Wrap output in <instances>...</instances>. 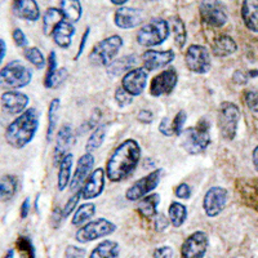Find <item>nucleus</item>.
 <instances>
[{
  "label": "nucleus",
  "instance_id": "1",
  "mask_svg": "<svg viewBox=\"0 0 258 258\" xmlns=\"http://www.w3.org/2000/svg\"><path fill=\"white\" fill-rule=\"evenodd\" d=\"M141 147L135 140H126L120 144L107 160L106 176L112 182H121L128 178L137 168L141 159Z\"/></svg>",
  "mask_w": 258,
  "mask_h": 258
},
{
  "label": "nucleus",
  "instance_id": "2",
  "mask_svg": "<svg viewBox=\"0 0 258 258\" xmlns=\"http://www.w3.org/2000/svg\"><path fill=\"white\" fill-rule=\"evenodd\" d=\"M39 128V112L36 109L25 110L6 129V141L13 149H24L34 140Z\"/></svg>",
  "mask_w": 258,
  "mask_h": 258
},
{
  "label": "nucleus",
  "instance_id": "3",
  "mask_svg": "<svg viewBox=\"0 0 258 258\" xmlns=\"http://www.w3.org/2000/svg\"><path fill=\"white\" fill-rule=\"evenodd\" d=\"M211 123L203 117L195 126L186 128L179 135V144L182 149L190 155H199L204 153L211 145Z\"/></svg>",
  "mask_w": 258,
  "mask_h": 258
},
{
  "label": "nucleus",
  "instance_id": "4",
  "mask_svg": "<svg viewBox=\"0 0 258 258\" xmlns=\"http://www.w3.org/2000/svg\"><path fill=\"white\" fill-rule=\"evenodd\" d=\"M169 36V24L163 18H154L137 32V43L144 47H156Z\"/></svg>",
  "mask_w": 258,
  "mask_h": 258
},
{
  "label": "nucleus",
  "instance_id": "5",
  "mask_svg": "<svg viewBox=\"0 0 258 258\" xmlns=\"http://www.w3.org/2000/svg\"><path fill=\"white\" fill-rule=\"evenodd\" d=\"M240 120V110L235 103L225 101L220 105L217 112V124L220 133L225 140L231 141L238 132V124Z\"/></svg>",
  "mask_w": 258,
  "mask_h": 258
},
{
  "label": "nucleus",
  "instance_id": "6",
  "mask_svg": "<svg viewBox=\"0 0 258 258\" xmlns=\"http://www.w3.org/2000/svg\"><path fill=\"white\" fill-rule=\"evenodd\" d=\"M123 47V39L119 35H112L97 43L89 54V61L94 66H109L117 52Z\"/></svg>",
  "mask_w": 258,
  "mask_h": 258
},
{
  "label": "nucleus",
  "instance_id": "7",
  "mask_svg": "<svg viewBox=\"0 0 258 258\" xmlns=\"http://www.w3.org/2000/svg\"><path fill=\"white\" fill-rule=\"evenodd\" d=\"M115 230H116V226L111 221L106 218H97V220L89 221L83 227H80L75 234V239L83 244L91 243L97 239L114 234Z\"/></svg>",
  "mask_w": 258,
  "mask_h": 258
},
{
  "label": "nucleus",
  "instance_id": "8",
  "mask_svg": "<svg viewBox=\"0 0 258 258\" xmlns=\"http://www.w3.org/2000/svg\"><path fill=\"white\" fill-rule=\"evenodd\" d=\"M32 73L21 61H12L2 69L0 79L9 88H24L31 82Z\"/></svg>",
  "mask_w": 258,
  "mask_h": 258
},
{
  "label": "nucleus",
  "instance_id": "9",
  "mask_svg": "<svg viewBox=\"0 0 258 258\" xmlns=\"http://www.w3.org/2000/svg\"><path fill=\"white\" fill-rule=\"evenodd\" d=\"M185 63L191 73L200 74V75L209 73L212 69L211 53L203 45H190L186 50Z\"/></svg>",
  "mask_w": 258,
  "mask_h": 258
},
{
  "label": "nucleus",
  "instance_id": "10",
  "mask_svg": "<svg viewBox=\"0 0 258 258\" xmlns=\"http://www.w3.org/2000/svg\"><path fill=\"white\" fill-rule=\"evenodd\" d=\"M161 174L163 170L155 169L153 172H150L147 176L142 177L141 179H138L133 183L131 187L126 190L125 198L129 202H137V200L142 199L144 197L149 195L153 190L158 187L159 182L161 179Z\"/></svg>",
  "mask_w": 258,
  "mask_h": 258
},
{
  "label": "nucleus",
  "instance_id": "11",
  "mask_svg": "<svg viewBox=\"0 0 258 258\" xmlns=\"http://www.w3.org/2000/svg\"><path fill=\"white\" fill-rule=\"evenodd\" d=\"M199 12L202 20L212 27H222L227 22L225 7L218 0H203Z\"/></svg>",
  "mask_w": 258,
  "mask_h": 258
},
{
  "label": "nucleus",
  "instance_id": "12",
  "mask_svg": "<svg viewBox=\"0 0 258 258\" xmlns=\"http://www.w3.org/2000/svg\"><path fill=\"white\" fill-rule=\"evenodd\" d=\"M227 203V190L221 186H213L208 188L203 199V209L208 217H217L225 209Z\"/></svg>",
  "mask_w": 258,
  "mask_h": 258
},
{
  "label": "nucleus",
  "instance_id": "13",
  "mask_svg": "<svg viewBox=\"0 0 258 258\" xmlns=\"http://www.w3.org/2000/svg\"><path fill=\"white\" fill-rule=\"evenodd\" d=\"M209 239L204 231H195L186 238L181 246V255L185 258H202L208 249Z\"/></svg>",
  "mask_w": 258,
  "mask_h": 258
},
{
  "label": "nucleus",
  "instance_id": "14",
  "mask_svg": "<svg viewBox=\"0 0 258 258\" xmlns=\"http://www.w3.org/2000/svg\"><path fill=\"white\" fill-rule=\"evenodd\" d=\"M178 82V75L174 69H168L158 74L150 83V94L153 97L167 96L173 92Z\"/></svg>",
  "mask_w": 258,
  "mask_h": 258
},
{
  "label": "nucleus",
  "instance_id": "15",
  "mask_svg": "<svg viewBox=\"0 0 258 258\" xmlns=\"http://www.w3.org/2000/svg\"><path fill=\"white\" fill-rule=\"evenodd\" d=\"M146 71V69L141 68L129 70L128 73L124 74L123 79H121V87L133 97L142 94L147 85Z\"/></svg>",
  "mask_w": 258,
  "mask_h": 258
},
{
  "label": "nucleus",
  "instance_id": "16",
  "mask_svg": "<svg viewBox=\"0 0 258 258\" xmlns=\"http://www.w3.org/2000/svg\"><path fill=\"white\" fill-rule=\"evenodd\" d=\"M93 165H94V156L92 155L91 153H87L84 154V155L80 156V159L78 160V167L77 169H75V173H74L73 178H71V182H70L71 191L77 192V191L82 190L85 181H87L88 177L92 174Z\"/></svg>",
  "mask_w": 258,
  "mask_h": 258
},
{
  "label": "nucleus",
  "instance_id": "17",
  "mask_svg": "<svg viewBox=\"0 0 258 258\" xmlns=\"http://www.w3.org/2000/svg\"><path fill=\"white\" fill-rule=\"evenodd\" d=\"M174 59L172 50H154L149 49L142 54V62L147 71H155L170 64Z\"/></svg>",
  "mask_w": 258,
  "mask_h": 258
},
{
  "label": "nucleus",
  "instance_id": "18",
  "mask_svg": "<svg viewBox=\"0 0 258 258\" xmlns=\"http://www.w3.org/2000/svg\"><path fill=\"white\" fill-rule=\"evenodd\" d=\"M29 105V96L22 92L9 91L2 94V106L9 115L22 114Z\"/></svg>",
  "mask_w": 258,
  "mask_h": 258
},
{
  "label": "nucleus",
  "instance_id": "19",
  "mask_svg": "<svg viewBox=\"0 0 258 258\" xmlns=\"http://www.w3.org/2000/svg\"><path fill=\"white\" fill-rule=\"evenodd\" d=\"M105 170L102 168L94 169L82 187L83 199L91 200L98 198L105 188Z\"/></svg>",
  "mask_w": 258,
  "mask_h": 258
},
{
  "label": "nucleus",
  "instance_id": "20",
  "mask_svg": "<svg viewBox=\"0 0 258 258\" xmlns=\"http://www.w3.org/2000/svg\"><path fill=\"white\" fill-rule=\"evenodd\" d=\"M74 144V131L70 124H63L58 129L56 136V147H54V163L59 164L61 159L69 153V149Z\"/></svg>",
  "mask_w": 258,
  "mask_h": 258
},
{
  "label": "nucleus",
  "instance_id": "21",
  "mask_svg": "<svg viewBox=\"0 0 258 258\" xmlns=\"http://www.w3.org/2000/svg\"><path fill=\"white\" fill-rule=\"evenodd\" d=\"M144 20L141 11L129 7H121L115 12V25L120 29H133L137 27Z\"/></svg>",
  "mask_w": 258,
  "mask_h": 258
},
{
  "label": "nucleus",
  "instance_id": "22",
  "mask_svg": "<svg viewBox=\"0 0 258 258\" xmlns=\"http://www.w3.org/2000/svg\"><path fill=\"white\" fill-rule=\"evenodd\" d=\"M13 13L22 20L38 21L40 17V11L36 0H13Z\"/></svg>",
  "mask_w": 258,
  "mask_h": 258
},
{
  "label": "nucleus",
  "instance_id": "23",
  "mask_svg": "<svg viewBox=\"0 0 258 258\" xmlns=\"http://www.w3.org/2000/svg\"><path fill=\"white\" fill-rule=\"evenodd\" d=\"M74 34H75V27L73 26L71 22L63 20L62 22H59L58 26L53 30L52 36L53 40L58 45L59 48H69L71 45V39H73Z\"/></svg>",
  "mask_w": 258,
  "mask_h": 258
},
{
  "label": "nucleus",
  "instance_id": "24",
  "mask_svg": "<svg viewBox=\"0 0 258 258\" xmlns=\"http://www.w3.org/2000/svg\"><path fill=\"white\" fill-rule=\"evenodd\" d=\"M241 17L250 31L258 32V0H243Z\"/></svg>",
  "mask_w": 258,
  "mask_h": 258
},
{
  "label": "nucleus",
  "instance_id": "25",
  "mask_svg": "<svg viewBox=\"0 0 258 258\" xmlns=\"http://www.w3.org/2000/svg\"><path fill=\"white\" fill-rule=\"evenodd\" d=\"M238 50L236 41L229 35H220L214 39L212 53L217 57H229Z\"/></svg>",
  "mask_w": 258,
  "mask_h": 258
},
{
  "label": "nucleus",
  "instance_id": "26",
  "mask_svg": "<svg viewBox=\"0 0 258 258\" xmlns=\"http://www.w3.org/2000/svg\"><path fill=\"white\" fill-rule=\"evenodd\" d=\"M73 161L74 156L73 154L68 153L63 158L61 159L58 164V174H57V186H58L59 191H63L68 187L70 183L71 177V169H73Z\"/></svg>",
  "mask_w": 258,
  "mask_h": 258
},
{
  "label": "nucleus",
  "instance_id": "27",
  "mask_svg": "<svg viewBox=\"0 0 258 258\" xmlns=\"http://www.w3.org/2000/svg\"><path fill=\"white\" fill-rule=\"evenodd\" d=\"M160 203V197L158 194H150L146 195L142 199H140L138 203V213L141 214L142 217L153 218L158 214V206Z\"/></svg>",
  "mask_w": 258,
  "mask_h": 258
},
{
  "label": "nucleus",
  "instance_id": "28",
  "mask_svg": "<svg viewBox=\"0 0 258 258\" xmlns=\"http://www.w3.org/2000/svg\"><path fill=\"white\" fill-rule=\"evenodd\" d=\"M120 254V246L114 240H103L92 250V258H115Z\"/></svg>",
  "mask_w": 258,
  "mask_h": 258
},
{
  "label": "nucleus",
  "instance_id": "29",
  "mask_svg": "<svg viewBox=\"0 0 258 258\" xmlns=\"http://www.w3.org/2000/svg\"><path fill=\"white\" fill-rule=\"evenodd\" d=\"M61 11L64 16V20L74 24L82 18L83 8L80 0H61Z\"/></svg>",
  "mask_w": 258,
  "mask_h": 258
},
{
  "label": "nucleus",
  "instance_id": "30",
  "mask_svg": "<svg viewBox=\"0 0 258 258\" xmlns=\"http://www.w3.org/2000/svg\"><path fill=\"white\" fill-rule=\"evenodd\" d=\"M137 62V57L135 54H129V56L121 57L119 59H115L111 63L107 66V71H109L110 75H121V74H126L129 70H132V68Z\"/></svg>",
  "mask_w": 258,
  "mask_h": 258
},
{
  "label": "nucleus",
  "instance_id": "31",
  "mask_svg": "<svg viewBox=\"0 0 258 258\" xmlns=\"http://www.w3.org/2000/svg\"><path fill=\"white\" fill-rule=\"evenodd\" d=\"M64 20V16L61 9L49 8L44 13L43 17V31L45 35H52L53 30L59 25V22Z\"/></svg>",
  "mask_w": 258,
  "mask_h": 258
},
{
  "label": "nucleus",
  "instance_id": "32",
  "mask_svg": "<svg viewBox=\"0 0 258 258\" xmlns=\"http://www.w3.org/2000/svg\"><path fill=\"white\" fill-rule=\"evenodd\" d=\"M18 188L17 178L12 174H4L0 181V197L2 202H8L16 195Z\"/></svg>",
  "mask_w": 258,
  "mask_h": 258
},
{
  "label": "nucleus",
  "instance_id": "33",
  "mask_svg": "<svg viewBox=\"0 0 258 258\" xmlns=\"http://www.w3.org/2000/svg\"><path fill=\"white\" fill-rule=\"evenodd\" d=\"M168 214H169V221L172 226L173 227H181L185 223L186 218H187V209L181 203L173 202L170 203Z\"/></svg>",
  "mask_w": 258,
  "mask_h": 258
},
{
  "label": "nucleus",
  "instance_id": "34",
  "mask_svg": "<svg viewBox=\"0 0 258 258\" xmlns=\"http://www.w3.org/2000/svg\"><path fill=\"white\" fill-rule=\"evenodd\" d=\"M94 213H96V206H94L93 203H85V204L80 206L75 211L73 220H71V223L74 226L84 225V223H87L93 217Z\"/></svg>",
  "mask_w": 258,
  "mask_h": 258
},
{
  "label": "nucleus",
  "instance_id": "35",
  "mask_svg": "<svg viewBox=\"0 0 258 258\" xmlns=\"http://www.w3.org/2000/svg\"><path fill=\"white\" fill-rule=\"evenodd\" d=\"M58 111H59V100L53 98L48 107V131H47V141L52 140L54 131H56L57 121H58Z\"/></svg>",
  "mask_w": 258,
  "mask_h": 258
},
{
  "label": "nucleus",
  "instance_id": "36",
  "mask_svg": "<svg viewBox=\"0 0 258 258\" xmlns=\"http://www.w3.org/2000/svg\"><path fill=\"white\" fill-rule=\"evenodd\" d=\"M106 128H107L106 124H100V125H97L96 128H94L92 135L89 136L87 145H85L87 153H92V151L97 150L98 147H101V145H102L103 141H105Z\"/></svg>",
  "mask_w": 258,
  "mask_h": 258
},
{
  "label": "nucleus",
  "instance_id": "37",
  "mask_svg": "<svg viewBox=\"0 0 258 258\" xmlns=\"http://www.w3.org/2000/svg\"><path fill=\"white\" fill-rule=\"evenodd\" d=\"M170 30L173 31L174 41H176V45L182 49L186 44V29L185 25L182 22V20L179 17H172L170 18Z\"/></svg>",
  "mask_w": 258,
  "mask_h": 258
},
{
  "label": "nucleus",
  "instance_id": "38",
  "mask_svg": "<svg viewBox=\"0 0 258 258\" xmlns=\"http://www.w3.org/2000/svg\"><path fill=\"white\" fill-rule=\"evenodd\" d=\"M25 58L32 64V66H35L38 70H41V69L45 68V64L48 63L45 61L44 56H43V53L38 49V48L32 47V48H26L24 53Z\"/></svg>",
  "mask_w": 258,
  "mask_h": 258
},
{
  "label": "nucleus",
  "instance_id": "39",
  "mask_svg": "<svg viewBox=\"0 0 258 258\" xmlns=\"http://www.w3.org/2000/svg\"><path fill=\"white\" fill-rule=\"evenodd\" d=\"M57 71V57L56 53L50 52L49 57H48V70L47 75H45L44 79V85L45 88H52V83H53V77Z\"/></svg>",
  "mask_w": 258,
  "mask_h": 258
},
{
  "label": "nucleus",
  "instance_id": "40",
  "mask_svg": "<svg viewBox=\"0 0 258 258\" xmlns=\"http://www.w3.org/2000/svg\"><path fill=\"white\" fill-rule=\"evenodd\" d=\"M80 198H83L82 190L77 191V192L74 194L73 197H71L70 199L68 200V203L64 204L63 209H62V213H63V218H68L69 216H70V214L73 213L74 211H75V208L78 207V203H79Z\"/></svg>",
  "mask_w": 258,
  "mask_h": 258
},
{
  "label": "nucleus",
  "instance_id": "41",
  "mask_svg": "<svg viewBox=\"0 0 258 258\" xmlns=\"http://www.w3.org/2000/svg\"><path fill=\"white\" fill-rule=\"evenodd\" d=\"M244 102L250 111L258 114V91H246L244 92Z\"/></svg>",
  "mask_w": 258,
  "mask_h": 258
},
{
  "label": "nucleus",
  "instance_id": "42",
  "mask_svg": "<svg viewBox=\"0 0 258 258\" xmlns=\"http://www.w3.org/2000/svg\"><path fill=\"white\" fill-rule=\"evenodd\" d=\"M115 100H116L117 105L124 107V106H128L133 102V96L129 94L123 87H119V88L115 91Z\"/></svg>",
  "mask_w": 258,
  "mask_h": 258
},
{
  "label": "nucleus",
  "instance_id": "43",
  "mask_svg": "<svg viewBox=\"0 0 258 258\" xmlns=\"http://www.w3.org/2000/svg\"><path fill=\"white\" fill-rule=\"evenodd\" d=\"M186 119H187V115L186 112L182 110V111L177 112L176 116L172 119V126H173V133L174 136H179L182 133V128L185 125Z\"/></svg>",
  "mask_w": 258,
  "mask_h": 258
},
{
  "label": "nucleus",
  "instance_id": "44",
  "mask_svg": "<svg viewBox=\"0 0 258 258\" xmlns=\"http://www.w3.org/2000/svg\"><path fill=\"white\" fill-rule=\"evenodd\" d=\"M159 132L161 135H164L165 137H170V136H174L173 133V126H172V120L169 117H164L163 120L159 124Z\"/></svg>",
  "mask_w": 258,
  "mask_h": 258
},
{
  "label": "nucleus",
  "instance_id": "45",
  "mask_svg": "<svg viewBox=\"0 0 258 258\" xmlns=\"http://www.w3.org/2000/svg\"><path fill=\"white\" fill-rule=\"evenodd\" d=\"M87 254V250L83 248H78V246L69 245L64 250V255L68 258H78V257H84Z\"/></svg>",
  "mask_w": 258,
  "mask_h": 258
},
{
  "label": "nucleus",
  "instance_id": "46",
  "mask_svg": "<svg viewBox=\"0 0 258 258\" xmlns=\"http://www.w3.org/2000/svg\"><path fill=\"white\" fill-rule=\"evenodd\" d=\"M169 222L170 221L165 217L164 214H156L155 220H154V226H155L156 231H164Z\"/></svg>",
  "mask_w": 258,
  "mask_h": 258
},
{
  "label": "nucleus",
  "instance_id": "47",
  "mask_svg": "<svg viewBox=\"0 0 258 258\" xmlns=\"http://www.w3.org/2000/svg\"><path fill=\"white\" fill-rule=\"evenodd\" d=\"M174 194L179 199H188L191 197V188L187 183H179L174 190Z\"/></svg>",
  "mask_w": 258,
  "mask_h": 258
},
{
  "label": "nucleus",
  "instance_id": "48",
  "mask_svg": "<svg viewBox=\"0 0 258 258\" xmlns=\"http://www.w3.org/2000/svg\"><path fill=\"white\" fill-rule=\"evenodd\" d=\"M153 255L155 258H170L173 257L174 252L170 246H159V248L155 249V252L153 253Z\"/></svg>",
  "mask_w": 258,
  "mask_h": 258
},
{
  "label": "nucleus",
  "instance_id": "49",
  "mask_svg": "<svg viewBox=\"0 0 258 258\" xmlns=\"http://www.w3.org/2000/svg\"><path fill=\"white\" fill-rule=\"evenodd\" d=\"M13 39H15L16 44L18 45V47H26L27 45V38L26 35L24 34V31L20 29H16L15 31H13Z\"/></svg>",
  "mask_w": 258,
  "mask_h": 258
},
{
  "label": "nucleus",
  "instance_id": "50",
  "mask_svg": "<svg viewBox=\"0 0 258 258\" xmlns=\"http://www.w3.org/2000/svg\"><path fill=\"white\" fill-rule=\"evenodd\" d=\"M137 119L142 124H150L154 121V114L150 110H141V111L138 112Z\"/></svg>",
  "mask_w": 258,
  "mask_h": 258
},
{
  "label": "nucleus",
  "instance_id": "51",
  "mask_svg": "<svg viewBox=\"0 0 258 258\" xmlns=\"http://www.w3.org/2000/svg\"><path fill=\"white\" fill-rule=\"evenodd\" d=\"M66 77H68V71H66V69H59V70H57L56 74H54V77H53L52 88H54V87L61 84V83L66 79Z\"/></svg>",
  "mask_w": 258,
  "mask_h": 258
},
{
  "label": "nucleus",
  "instance_id": "52",
  "mask_svg": "<svg viewBox=\"0 0 258 258\" xmlns=\"http://www.w3.org/2000/svg\"><path fill=\"white\" fill-rule=\"evenodd\" d=\"M232 79H234V82L236 84H246L248 83V77H246V74L243 73V71H235Z\"/></svg>",
  "mask_w": 258,
  "mask_h": 258
},
{
  "label": "nucleus",
  "instance_id": "53",
  "mask_svg": "<svg viewBox=\"0 0 258 258\" xmlns=\"http://www.w3.org/2000/svg\"><path fill=\"white\" fill-rule=\"evenodd\" d=\"M88 36H89V29H87V30H85V32H84V35H83V38H82V43H80L79 52H78V54H77V57H75V58H79V57L82 56V53H83V50H84V47H85V41H87Z\"/></svg>",
  "mask_w": 258,
  "mask_h": 258
},
{
  "label": "nucleus",
  "instance_id": "54",
  "mask_svg": "<svg viewBox=\"0 0 258 258\" xmlns=\"http://www.w3.org/2000/svg\"><path fill=\"white\" fill-rule=\"evenodd\" d=\"M30 209V199L24 200L22 203V207H21V218H26L27 214H29Z\"/></svg>",
  "mask_w": 258,
  "mask_h": 258
},
{
  "label": "nucleus",
  "instance_id": "55",
  "mask_svg": "<svg viewBox=\"0 0 258 258\" xmlns=\"http://www.w3.org/2000/svg\"><path fill=\"white\" fill-rule=\"evenodd\" d=\"M252 159H253V164H254L255 169H257V172H258V146L255 147L254 151H253Z\"/></svg>",
  "mask_w": 258,
  "mask_h": 258
},
{
  "label": "nucleus",
  "instance_id": "56",
  "mask_svg": "<svg viewBox=\"0 0 258 258\" xmlns=\"http://www.w3.org/2000/svg\"><path fill=\"white\" fill-rule=\"evenodd\" d=\"M0 45H2V54H0V59H2V61H3L4 59V57H6V50H7V48H6V41L3 40V39H2V40H0Z\"/></svg>",
  "mask_w": 258,
  "mask_h": 258
},
{
  "label": "nucleus",
  "instance_id": "57",
  "mask_svg": "<svg viewBox=\"0 0 258 258\" xmlns=\"http://www.w3.org/2000/svg\"><path fill=\"white\" fill-rule=\"evenodd\" d=\"M112 4H115V6H123V4H125L128 0H110Z\"/></svg>",
  "mask_w": 258,
  "mask_h": 258
},
{
  "label": "nucleus",
  "instance_id": "58",
  "mask_svg": "<svg viewBox=\"0 0 258 258\" xmlns=\"http://www.w3.org/2000/svg\"><path fill=\"white\" fill-rule=\"evenodd\" d=\"M149 2H153V0H149Z\"/></svg>",
  "mask_w": 258,
  "mask_h": 258
}]
</instances>
